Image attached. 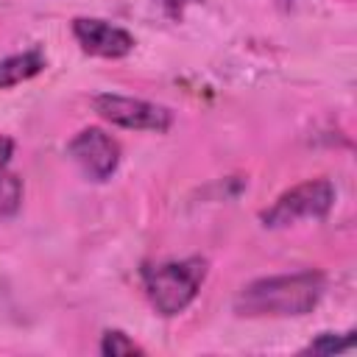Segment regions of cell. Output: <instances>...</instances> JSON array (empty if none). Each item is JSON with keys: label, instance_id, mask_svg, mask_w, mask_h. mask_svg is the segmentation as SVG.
<instances>
[{"label": "cell", "instance_id": "10", "mask_svg": "<svg viewBox=\"0 0 357 357\" xmlns=\"http://www.w3.org/2000/svg\"><path fill=\"white\" fill-rule=\"evenodd\" d=\"M351 346H354V332H346L343 337H337L332 332H321L304 351H310V354H340Z\"/></svg>", "mask_w": 357, "mask_h": 357}, {"label": "cell", "instance_id": "11", "mask_svg": "<svg viewBox=\"0 0 357 357\" xmlns=\"http://www.w3.org/2000/svg\"><path fill=\"white\" fill-rule=\"evenodd\" d=\"M11 156H14V139L0 134V170H6V167H8Z\"/></svg>", "mask_w": 357, "mask_h": 357}, {"label": "cell", "instance_id": "1", "mask_svg": "<svg viewBox=\"0 0 357 357\" xmlns=\"http://www.w3.org/2000/svg\"><path fill=\"white\" fill-rule=\"evenodd\" d=\"M326 290L321 271H298L282 276H265L248 282L237 298L234 312L243 318H290L307 315L318 307Z\"/></svg>", "mask_w": 357, "mask_h": 357}, {"label": "cell", "instance_id": "8", "mask_svg": "<svg viewBox=\"0 0 357 357\" xmlns=\"http://www.w3.org/2000/svg\"><path fill=\"white\" fill-rule=\"evenodd\" d=\"M22 204V181L20 176L8 173V170H0V220L17 215Z\"/></svg>", "mask_w": 357, "mask_h": 357}, {"label": "cell", "instance_id": "4", "mask_svg": "<svg viewBox=\"0 0 357 357\" xmlns=\"http://www.w3.org/2000/svg\"><path fill=\"white\" fill-rule=\"evenodd\" d=\"M92 106L106 123L120 126V128H131V131L165 134L173 126V112L167 106H159V103H151V100H142V98L103 92V95H95Z\"/></svg>", "mask_w": 357, "mask_h": 357}, {"label": "cell", "instance_id": "6", "mask_svg": "<svg viewBox=\"0 0 357 357\" xmlns=\"http://www.w3.org/2000/svg\"><path fill=\"white\" fill-rule=\"evenodd\" d=\"M73 36L81 45L84 53L98 59H123L134 50V36L98 17H75L73 20Z\"/></svg>", "mask_w": 357, "mask_h": 357}, {"label": "cell", "instance_id": "2", "mask_svg": "<svg viewBox=\"0 0 357 357\" xmlns=\"http://www.w3.org/2000/svg\"><path fill=\"white\" fill-rule=\"evenodd\" d=\"M204 279H206V262L201 257L167 259L142 268V290L151 307L162 318H173L184 312L198 296Z\"/></svg>", "mask_w": 357, "mask_h": 357}, {"label": "cell", "instance_id": "9", "mask_svg": "<svg viewBox=\"0 0 357 357\" xmlns=\"http://www.w3.org/2000/svg\"><path fill=\"white\" fill-rule=\"evenodd\" d=\"M100 354H106V357H128V354H142V346H137L120 329H106L103 337H100Z\"/></svg>", "mask_w": 357, "mask_h": 357}, {"label": "cell", "instance_id": "5", "mask_svg": "<svg viewBox=\"0 0 357 357\" xmlns=\"http://www.w3.org/2000/svg\"><path fill=\"white\" fill-rule=\"evenodd\" d=\"M70 159L81 167V173L92 181H106L114 176L117 165H120V142L106 134L103 128H81L70 145H67Z\"/></svg>", "mask_w": 357, "mask_h": 357}, {"label": "cell", "instance_id": "7", "mask_svg": "<svg viewBox=\"0 0 357 357\" xmlns=\"http://www.w3.org/2000/svg\"><path fill=\"white\" fill-rule=\"evenodd\" d=\"M45 70V53L42 50H22L0 61V89L17 86Z\"/></svg>", "mask_w": 357, "mask_h": 357}, {"label": "cell", "instance_id": "3", "mask_svg": "<svg viewBox=\"0 0 357 357\" xmlns=\"http://www.w3.org/2000/svg\"><path fill=\"white\" fill-rule=\"evenodd\" d=\"M335 204V187L329 178H310L282 192L259 218L268 229H284L298 220H321Z\"/></svg>", "mask_w": 357, "mask_h": 357}]
</instances>
